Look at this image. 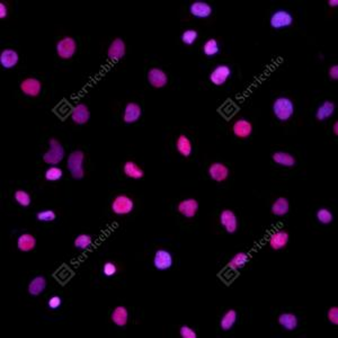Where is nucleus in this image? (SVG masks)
Wrapping results in <instances>:
<instances>
[{"label":"nucleus","instance_id":"nucleus-26","mask_svg":"<svg viewBox=\"0 0 338 338\" xmlns=\"http://www.w3.org/2000/svg\"><path fill=\"white\" fill-rule=\"evenodd\" d=\"M176 150L178 151V154L184 158H189L193 154V143H192L191 139L185 134L178 135V138L176 139Z\"/></svg>","mask_w":338,"mask_h":338},{"label":"nucleus","instance_id":"nucleus-4","mask_svg":"<svg viewBox=\"0 0 338 338\" xmlns=\"http://www.w3.org/2000/svg\"><path fill=\"white\" fill-rule=\"evenodd\" d=\"M110 210L115 215H129L134 210V201L127 194H119L110 203Z\"/></svg>","mask_w":338,"mask_h":338},{"label":"nucleus","instance_id":"nucleus-43","mask_svg":"<svg viewBox=\"0 0 338 338\" xmlns=\"http://www.w3.org/2000/svg\"><path fill=\"white\" fill-rule=\"evenodd\" d=\"M328 76H329V78L331 80L337 82L338 80V65L337 64L331 65V67L328 69Z\"/></svg>","mask_w":338,"mask_h":338},{"label":"nucleus","instance_id":"nucleus-45","mask_svg":"<svg viewBox=\"0 0 338 338\" xmlns=\"http://www.w3.org/2000/svg\"><path fill=\"white\" fill-rule=\"evenodd\" d=\"M327 4H328V6H329L330 8L338 7V0H328Z\"/></svg>","mask_w":338,"mask_h":338},{"label":"nucleus","instance_id":"nucleus-30","mask_svg":"<svg viewBox=\"0 0 338 338\" xmlns=\"http://www.w3.org/2000/svg\"><path fill=\"white\" fill-rule=\"evenodd\" d=\"M237 319H238V312L235 309H229L226 311L220 319V328L223 331H229L235 327Z\"/></svg>","mask_w":338,"mask_h":338},{"label":"nucleus","instance_id":"nucleus-35","mask_svg":"<svg viewBox=\"0 0 338 338\" xmlns=\"http://www.w3.org/2000/svg\"><path fill=\"white\" fill-rule=\"evenodd\" d=\"M316 218L319 223L324 224V226H328L331 223L332 220H334V214H332V212L329 209L320 208L316 212Z\"/></svg>","mask_w":338,"mask_h":338},{"label":"nucleus","instance_id":"nucleus-22","mask_svg":"<svg viewBox=\"0 0 338 338\" xmlns=\"http://www.w3.org/2000/svg\"><path fill=\"white\" fill-rule=\"evenodd\" d=\"M272 160L277 166H282V167L292 168L296 165V159L292 154L286 153V151H276L272 155Z\"/></svg>","mask_w":338,"mask_h":338},{"label":"nucleus","instance_id":"nucleus-23","mask_svg":"<svg viewBox=\"0 0 338 338\" xmlns=\"http://www.w3.org/2000/svg\"><path fill=\"white\" fill-rule=\"evenodd\" d=\"M129 310L127 307L124 306H118L114 308V310L110 314V320L113 324L118 327H125L129 322Z\"/></svg>","mask_w":338,"mask_h":338},{"label":"nucleus","instance_id":"nucleus-44","mask_svg":"<svg viewBox=\"0 0 338 338\" xmlns=\"http://www.w3.org/2000/svg\"><path fill=\"white\" fill-rule=\"evenodd\" d=\"M8 16V7L6 6V4L2 3L0 4V18L5 19Z\"/></svg>","mask_w":338,"mask_h":338},{"label":"nucleus","instance_id":"nucleus-14","mask_svg":"<svg viewBox=\"0 0 338 338\" xmlns=\"http://www.w3.org/2000/svg\"><path fill=\"white\" fill-rule=\"evenodd\" d=\"M290 235L284 229H279L274 231L269 238V246L275 251L284 249L289 245Z\"/></svg>","mask_w":338,"mask_h":338},{"label":"nucleus","instance_id":"nucleus-38","mask_svg":"<svg viewBox=\"0 0 338 338\" xmlns=\"http://www.w3.org/2000/svg\"><path fill=\"white\" fill-rule=\"evenodd\" d=\"M36 219L41 222H52L57 219V213L53 210H43L37 212Z\"/></svg>","mask_w":338,"mask_h":338},{"label":"nucleus","instance_id":"nucleus-39","mask_svg":"<svg viewBox=\"0 0 338 338\" xmlns=\"http://www.w3.org/2000/svg\"><path fill=\"white\" fill-rule=\"evenodd\" d=\"M179 335L181 338H198L195 329L187 325H183L179 328Z\"/></svg>","mask_w":338,"mask_h":338},{"label":"nucleus","instance_id":"nucleus-2","mask_svg":"<svg viewBox=\"0 0 338 338\" xmlns=\"http://www.w3.org/2000/svg\"><path fill=\"white\" fill-rule=\"evenodd\" d=\"M85 153L83 150H74L68 156L67 168L70 175L76 180H82L85 177Z\"/></svg>","mask_w":338,"mask_h":338},{"label":"nucleus","instance_id":"nucleus-20","mask_svg":"<svg viewBox=\"0 0 338 338\" xmlns=\"http://www.w3.org/2000/svg\"><path fill=\"white\" fill-rule=\"evenodd\" d=\"M19 62V54L14 49H4L0 53V65L4 69H13Z\"/></svg>","mask_w":338,"mask_h":338},{"label":"nucleus","instance_id":"nucleus-32","mask_svg":"<svg viewBox=\"0 0 338 338\" xmlns=\"http://www.w3.org/2000/svg\"><path fill=\"white\" fill-rule=\"evenodd\" d=\"M94 243L93 237L88 234H80L73 240V246L78 250H87Z\"/></svg>","mask_w":338,"mask_h":338},{"label":"nucleus","instance_id":"nucleus-8","mask_svg":"<svg viewBox=\"0 0 338 338\" xmlns=\"http://www.w3.org/2000/svg\"><path fill=\"white\" fill-rule=\"evenodd\" d=\"M148 84L155 89L165 88L168 85V76L161 68L154 67L149 69L147 73Z\"/></svg>","mask_w":338,"mask_h":338},{"label":"nucleus","instance_id":"nucleus-13","mask_svg":"<svg viewBox=\"0 0 338 338\" xmlns=\"http://www.w3.org/2000/svg\"><path fill=\"white\" fill-rule=\"evenodd\" d=\"M220 224L223 227V229L230 235L236 234L238 230V218L233 210L226 209L221 211L220 213Z\"/></svg>","mask_w":338,"mask_h":338},{"label":"nucleus","instance_id":"nucleus-7","mask_svg":"<svg viewBox=\"0 0 338 338\" xmlns=\"http://www.w3.org/2000/svg\"><path fill=\"white\" fill-rule=\"evenodd\" d=\"M153 264L155 269L160 272H165L170 270L174 264V257L169 250L158 249L156 250L154 255Z\"/></svg>","mask_w":338,"mask_h":338},{"label":"nucleus","instance_id":"nucleus-5","mask_svg":"<svg viewBox=\"0 0 338 338\" xmlns=\"http://www.w3.org/2000/svg\"><path fill=\"white\" fill-rule=\"evenodd\" d=\"M294 23L293 15L286 9H279L275 11L270 17V26L273 29H284L289 28Z\"/></svg>","mask_w":338,"mask_h":338},{"label":"nucleus","instance_id":"nucleus-41","mask_svg":"<svg viewBox=\"0 0 338 338\" xmlns=\"http://www.w3.org/2000/svg\"><path fill=\"white\" fill-rule=\"evenodd\" d=\"M327 320L330 322L331 325H338V308L336 306L330 307L327 311Z\"/></svg>","mask_w":338,"mask_h":338},{"label":"nucleus","instance_id":"nucleus-42","mask_svg":"<svg viewBox=\"0 0 338 338\" xmlns=\"http://www.w3.org/2000/svg\"><path fill=\"white\" fill-rule=\"evenodd\" d=\"M62 305V299L59 295H54L52 297H50L48 301V307L51 310H58L60 307Z\"/></svg>","mask_w":338,"mask_h":338},{"label":"nucleus","instance_id":"nucleus-10","mask_svg":"<svg viewBox=\"0 0 338 338\" xmlns=\"http://www.w3.org/2000/svg\"><path fill=\"white\" fill-rule=\"evenodd\" d=\"M19 88H21V92L27 96V97L35 98L39 97L40 94L42 92V83L41 80L34 77H28L26 79H24L23 82L19 85Z\"/></svg>","mask_w":338,"mask_h":338},{"label":"nucleus","instance_id":"nucleus-11","mask_svg":"<svg viewBox=\"0 0 338 338\" xmlns=\"http://www.w3.org/2000/svg\"><path fill=\"white\" fill-rule=\"evenodd\" d=\"M200 209V203L198 200L193 198L181 200L177 204V211L180 215L186 219H193L198 214Z\"/></svg>","mask_w":338,"mask_h":338},{"label":"nucleus","instance_id":"nucleus-40","mask_svg":"<svg viewBox=\"0 0 338 338\" xmlns=\"http://www.w3.org/2000/svg\"><path fill=\"white\" fill-rule=\"evenodd\" d=\"M118 273V266L112 261H106L103 265V274L106 277H112Z\"/></svg>","mask_w":338,"mask_h":338},{"label":"nucleus","instance_id":"nucleus-21","mask_svg":"<svg viewBox=\"0 0 338 338\" xmlns=\"http://www.w3.org/2000/svg\"><path fill=\"white\" fill-rule=\"evenodd\" d=\"M336 104L331 100H324L316 110V119L319 122H324V121L329 120L332 115L335 114Z\"/></svg>","mask_w":338,"mask_h":338},{"label":"nucleus","instance_id":"nucleus-46","mask_svg":"<svg viewBox=\"0 0 338 338\" xmlns=\"http://www.w3.org/2000/svg\"><path fill=\"white\" fill-rule=\"evenodd\" d=\"M332 133H334V135H338V122L336 121V122L334 123V125H332Z\"/></svg>","mask_w":338,"mask_h":338},{"label":"nucleus","instance_id":"nucleus-9","mask_svg":"<svg viewBox=\"0 0 338 338\" xmlns=\"http://www.w3.org/2000/svg\"><path fill=\"white\" fill-rule=\"evenodd\" d=\"M231 74H233V70H231L229 65L219 64L212 70L209 79L211 84H213L214 86H222L228 82Z\"/></svg>","mask_w":338,"mask_h":338},{"label":"nucleus","instance_id":"nucleus-28","mask_svg":"<svg viewBox=\"0 0 338 338\" xmlns=\"http://www.w3.org/2000/svg\"><path fill=\"white\" fill-rule=\"evenodd\" d=\"M123 173L127 177L134 180L142 179L144 177V170L132 160L125 161L123 165Z\"/></svg>","mask_w":338,"mask_h":338},{"label":"nucleus","instance_id":"nucleus-6","mask_svg":"<svg viewBox=\"0 0 338 338\" xmlns=\"http://www.w3.org/2000/svg\"><path fill=\"white\" fill-rule=\"evenodd\" d=\"M55 51L58 57L62 60H70L74 57L77 52V42L71 36H64L59 40L55 45Z\"/></svg>","mask_w":338,"mask_h":338},{"label":"nucleus","instance_id":"nucleus-25","mask_svg":"<svg viewBox=\"0 0 338 338\" xmlns=\"http://www.w3.org/2000/svg\"><path fill=\"white\" fill-rule=\"evenodd\" d=\"M47 285H48L47 279H45L43 275L35 276L34 279L28 283V286H27L28 294L34 297L41 295L43 292L47 290Z\"/></svg>","mask_w":338,"mask_h":338},{"label":"nucleus","instance_id":"nucleus-3","mask_svg":"<svg viewBox=\"0 0 338 338\" xmlns=\"http://www.w3.org/2000/svg\"><path fill=\"white\" fill-rule=\"evenodd\" d=\"M65 150L58 139L51 138L49 140V149L43 155L45 164L50 166H58L64 159Z\"/></svg>","mask_w":338,"mask_h":338},{"label":"nucleus","instance_id":"nucleus-34","mask_svg":"<svg viewBox=\"0 0 338 338\" xmlns=\"http://www.w3.org/2000/svg\"><path fill=\"white\" fill-rule=\"evenodd\" d=\"M14 200L16 201V203L19 206H22V208H28V206L32 203L31 195H29L28 192L24 191V190H18L15 192Z\"/></svg>","mask_w":338,"mask_h":338},{"label":"nucleus","instance_id":"nucleus-15","mask_svg":"<svg viewBox=\"0 0 338 338\" xmlns=\"http://www.w3.org/2000/svg\"><path fill=\"white\" fill-rule=\"evenodd\" d=\"M208 174L212 180L216 183H223L229 178L230 169L222 163H212L208 168Z\"/></svg>","mask_w":338,"mask_h":338},{"label":"nucleus","instance_id":"nucleus-36","mask_svg":"<svg viewBox=\"0 0 338 338\" xmlns=\"http://www.w3.org/2000/svg\"><path fill=\"white\" fill-rule=\"evenodd\" d=\"M44 177L48 181H58L63 177V170L58 167V166H50V167L45 170Z\"/></svg>","mask_w":338,"mask_h":338},{"label":"nucleus","instance_id":"nucleus-27","mask_svg":"<svg viewBox=\"0 0 338 338\" xmlns=\"http://www.w3.org/2000/svg\"><path fill=\"white\" fill-rule=\"evenodd\" d=\"M37 240L32 234H22L21 236L17 238V248L18 250H21L22 253H29L35 249L36 247Z\"/></svg>","mask_w":338,"mask_h":338},{"label":"nucleus","instance_id":"nucleus-12","mask_svg":"<svg viewBox=\"0 0 338 338\" xmlns=\"http://www.w3.org/2000/svg\"><path fill=\"white\" fill-rule=\"evenodd\" d=\"M127 54V44L121 37L114 39L107 49V59L110 61H120Z\"/></svg>","mask_w":338,"mask_h":338},{"label":"nucleus","instance_id":"nucleus-29","mask_svg":"<svg viewBox=\"0 0 338 338\" xmlns=\"http://www.w3.org/2000/svg\"><path fill=\"white\" fill-rule=\"evenodd\" d=\"M271 211L273 215L277 216V218H282L290 212V201L284 196H280L272 203Z\"/></svg>","mask_w":338,"mask_h":338},{"label":"nucleus","instance_id":"nucleus-31","mask_svg":"<svg viewBox=\"0 0 338 338\" xmlns=\"http://www.w3.org/2000/svg\"><path fill=\"white\" fill-rule=\"evenodd\" d=\"M248 260H249V256L246 253H244V251H240V253H237L231 257L228 263V267L230 270L238 271V270L244 269V267L247 265V263H248Z\"/></svg>","mask_w":338,"mask_h":338},{"label":"nucleus","instance_id":"nucleus-37","mask_svg":"<svg viewBox=\"0 0 338 338\" xmlns=\"http://www.w3.org/2000/svg\"><path fill=\"white\" fill-rule=\"evenodd\" d=\"M198 39H199L198 31H195V29H192V28L186 29V31H184L180 36L181 42H183V44L187 45V47L193 45Z\"/></svg>","mask_w":338,"mask_h":338},{"label":"nucleus","instance_id":"nucleus-19","mask_svg":"<svg viewBox=\"0 0 338 338\" xmlns=\"http://www.w3.org/2000/svg\"><path fill=\"white\" fill-rule=\"evenodd\" d=\"M90 120V110L85 103H79L74 106L71 112V121L77 125H85Z\"/></svg>","mask_w":338,"mask_h":338},{"label":"nucleus","instance_id":"nucleus-24","mask_svg":"<svg viewBox=\"0 0 338 338\" xmlns=\"http://www.w3.org/2000/svg\"><path fill=\"white\" fill-rule=\"evenodd\" d=\"M277 322L286 331H293L299 326V319L293 312H282L277 318Z\"/></svg>","mask_w":338,"mask_h":338},{"label":"nucleus","instance_id":"nucleus-1","mask_svg":"<svg viewBox=\"0 0 338 338\" xmlns=\"http://www.w3.org/2000/svg\"><path fill=\"white\" fill-rule=\"evenodd\" d=\"M272 109H273V114L277 120L281 121V122H287V121L293 118L295 105L291 98L281 96V97H277L274 100Z\"/></svg>","mask_w":338,"mask_h":338},{"label":"nucleus","instance_id":"nucleus-16","mask_svg":"<svg viewBox=\"0 0 338 338\" xmlns=\"http://www.w3.org/2000/svg\"><path fill=\"white\" fill-rule=\"evenodd\" d=\"M253 124L247 119H238L233 124V133L236 138L246 140L253 134Z\"/></svg>","mask_w":338,"mask_h":338},{"label":"nucleus","instance_id":"nucleus-17","mask_svg":"<svg viewBox=\"0 0 338 338\" xmlns=\"http://www.w3.org/2000/svg\"><path fill=\"white\" fill-rule=\"evenodd\" d=\"M212 13H213V8L209 3L203 2V0H196L190 6V14L195 18H209L211 17Z\"/></svg>","mask_w":338,"mask_h":338},{"label":"nucleus","instance_id":"nucleus-33","mask_svg":"<svg viewBox=\"0 0 338 338\" xmlns=\"http://www.w3.org/2000/svg\"><path fill=\"white\" fill-rule=\"evenodd\" d=\"M203 53L205 57L212 58L214 55H218L220 53V45L216 39H209L203 44Z\"/></svg>","mask_w":338,"mask_h":338},{"label":"nucleus","instance_id":"nucleus-18","mask_svg":"<svg viewBox=\"0 0 338 338\" xmlns=\"http://www.w3.org/2000/svg\"><path fill=\"white\" fill-rule=\"evenodd\" d=\"M141 115H142L141 106L135 102H129L124 107L122 120L125 124H133L141 119Z\"/></svg>","mask_w":338,"mask_h":338}]
</instances>
